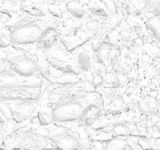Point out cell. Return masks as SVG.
<instances>
[{"instance_id": "1", "label": "cell", "mask_w": 160, "mask_h": 150, "mask_svg": "<svg viewBox=\"0 0 160 150\" xmlns=\"http://www.w3.org/2000/svg\"><path fill=\"white\" fill-rule=\"evenodd\" d=\"M42 30L36 23H24L20 25L10 34L12 42L17 45H27L37 42Z\"/></svg>"}, {"instance_id": "2", "label": "cell", "mask_w": 160, "mask_h": 150, "mask_svg": "<svg viewBox=\"0 0 160 150\" xmlns=\"http://www.w3.org/2000/svg\"><path fill=\"white\" fill-rule=\"evenodd\" d=\"M84 108L78 101H69L61 104L54 109L53 119L59 122H70L80 118Z\"/></svg>"}, {"instance_id": "3", "label": "cell", "mask_w": 160, "mask_h": 150, "mask_svg": "<svg viewBox=\"0 0 160 150\" xmlns=\"http://www.w3.org/2000/svg\"><path fill=\"white\" fill-rule=\"evenodd\" d=\"M10 67L20 76H31L36 70V63L24 53H18L9 58Z\"/></svg>"}, {"instance_id": "4", "label": "cell", "mask_w": 160, "mask_h": 150, "mask_svg": "<svg viewBox=\"0 0 160 150\" xmlns=\"http://www.w3.org/2000/svg\"><path fill=\"white\" fill-rule=\"evenodd\" d=\"M58 39H59V35L57 31L52 28H48L45 31H42L37 42L41 48L48 50L56 45Z\"/></svg>"}, {"instance_id": "5", "label": "cell", "mask_w": 160, "mask_h": 150, "mask_svg": "<svg viewBox=\"0 0 160 150\" xmlns=\"http://www.w3.org/2000/svg\"><path fill=\"white\" fill-rule=\"evenodd\" d=\"M52 139L58 147L62 148H73L78 145L74 137L67 132H60L52 137Z\"/></svg>"}, {"instance_id": "6", "label": "cell", "mask_w": 160, "mask_h": 150, "mask_svg": "<svg viewBox=\"0 0 160 150\" xmlns=\"http://www.w3.org/2000/svg\"><path fill=\"white\" fill-rule=\"evenodd\" d=\"M100 114V109L96 106H90L87 109H84L79 120L83 126L89 127L94 123Z\"/></svg>"}, {"instance_id": "7", "label": "cell", "mask_w": 160, "mask_h": 150, "mask_svg": "<svg viewBox=\"0 0 160 150\" xmlns=\"http://www.w3.org/2000/svg\"><path fill=\"white\" fill-rule=\"evenodd\" d=\"M38 120L42 125L45 126V125L49 124L52 122V120H53L52 112L50 113V112H47V111H40L38 112Z\"/></svg>"}, {"instance_id": "8", "label": "cell", "mask_w": 160, "mask_h": 150, "mask_svg": "<svg viewBox=\"0 0 160 150\" xmlns=\"http://www.w3.org/2000/svg\"><path fill=\"white\" fill-rule=\"evenodd\" d=\"M12 42L10 34H7L6 32L0 31V48H6Z\"/></svg>"}, {"instance_id": "9", "label": "cell", "mask_w": 160, "mask_h": 150, "mask_svg": "<svg viewBox=\"0 0 160 150\" xmlns=\"http://www.w3.org/2000/svg\"><path fill=\"white\" fill-rule=\"evenodd\" d=\"M5 70H6V67H5V65L2 62H0V73H3L5 71Z\"/></svg>"}, {"instance_id": "10", "label": "cell", "mask_w": 160, "mask_h": 150, "mask_svg": "<svg viewBox=\"0 0 160 150\" xmlns=\"http://www.w3.org/2000/svg\"><path fill=\"white\" fill-rule=\"evenodd\" d=\"M2 117H0V122H2Z\"/></svg>"}]
</instances>
